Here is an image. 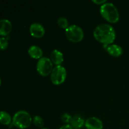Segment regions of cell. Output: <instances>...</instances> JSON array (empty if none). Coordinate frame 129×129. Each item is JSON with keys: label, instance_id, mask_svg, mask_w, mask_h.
<instances>
[{"label": "cell", "instance_id": "obj_17", "mask_svg": "<svg viewBox=\"0 0 129 129\" xmlns=\"http://www.w3.org/2000/svg\"><path fill=\"white\" fill-rule=\"evenodd\" d=\"M8 47V40L6 37H0V49L2 50L6 49Z\"/></svg>", "mask_w": 129, "mask_h": 129}, {"label": "cell", "instance_id": "obj_12", "mask_svg": "<svg viewBox=\"0 0 129 129\" xmlns=\"http://www.w3.org/2000/svg\"><path fill=\"white\" fill-rule=\"evenodd\" d=\"M28 54L31 57L35 59H40L42 57L43 51L42 49L38 45H31L28 49Z\"/></svg>", "mask_w": 129, "mask_h": 129}, {"label": "cell", "instance_id": "obj_6", "mask_svg": "<svg viewBox=\"0 0 129 129\" xmlns=\"http://www.w3.org/2000/svg\"><path fill=\"white\" fill-rule=\"evenodd\" d=\"M53 68L52 62L50 58L47 57H42L37 62V71L42 76H47L50 74Z\"/></svg>", "mask_w": 129, "mask_h": 129}, {"label": "cell", "instance_id": "obj_11", "mask_svg": "<svg viewBox=\"0 0 129 129\" xmlns=\"http://www.w3.org/2000/svg\"><path fill=\"white\" fill-rule=\"evenodd\" d=\"M50 59L52 62L53 64L56 66L61 65L62 62L64 61V55L62 52L58 49H54L52 51L50 55Z\"/></svg>", "mask_w": 129, "mask_h": 129}, {"label": "cell", "instance_id": "obj_13", "mask_svg": "<svg viewBox=\"0 0 129 129\" xmlns=\"http://www.w3.org/2000/svg\"><path fill=\"white\" fill-rule=\"evenodd\" d=\"M69 124L73 129H81L83 128L85 124V120L82 116L76 115L73 117Z\"/></svg>", "mask_w": 129, "mask_h": 129}, {"label": "cell", "instance_id": "obj_3", "mask_svg": "<svg viewBox=\"0 0 129 129\" xmlns=\"http://www.w3.org/2000/svg\"><path fill=\"white\" fill-rule=\"evenodd\" d=\"M32 123V118L28 112L20 110L14 114L12 123L15 127L20 129L27 128Z\"/></svg>", "mask_w": 129, "mask_h": 129}, {"label": "cell", "instance_id": "obj_22", "mask_svg": "<svg viewBox=\"0 0 129 129\" xmlns=\"http://www.w3.org/2000/svg\"><path fill=\"white\" fill-rule=\"evenodd\" d=\"M41 129H49V128H45V127H44V128H41Z\"/></svg>", "mask_w": 129, "mask_h": 129}, {"label": "cell", "instance_id": "obj_8", "mask_svg": "<svg viewBox=\"0 0 129 129\" xmlns=\"http://www.w3.org/2000/svg\"><path fill=\"white\" fill-rule=\"evenodd\" d=\"M86 129H103V124L100 118L95 117H91L87 118L84 124Z\"/></svg>", "mask_w": 129, "mask_h": 129}, {"label": "cell", "instance_id": "obj_2", "mask_svg": "<svg viewBox=\"0 0 129 129\" xmlns=\"http://www.w3.org/2000/svg\"><path fill=\"white\" fill-rule=\"evenodd\" d=\"M100 13L105 20L111 23H115L119 20V12L112 3L106 2L101 5Z\"/></svg>", "mask_w": 129, "mask_h": 129}, {"label": "cell", "instance_id": "obj_14", "mask_svg": "<svg viewBox=\"0 0 129 129\" xmlns=\"http://www.w3.org/2000/svg\"><path fill=\"white\" fill-rule=\"evenodd\" d=\"M0 123L5 125H9L12 123V118L8 112L0 111Z\"/></svg>", "mask_w": 129, "mask_h": 129}, {"label": "cell", "instance_id": "obj_15", "mask_svg": "<svg viewBox=\"0 0 129 129\" xmlns=\"http://www.w3.org/2000/svg\"><path fill=\"white\" fill-rule=\"evenodd\" d=\"M32 122L36 127L42 128L44 126V121L40 116L36 115L32 118Z\"/></svg>", "mask_w": 129, "mask_h": 129}, {"label": "cell", "instance_id": "obj_1", "mask_svg": "<svg viewBox=\"0 0 129 129\" xmlns=\"http://www.w3.org/2000/svg\"><path fill=\"white\" fill-rule=\"evenodd\" d=\"M94 39L103 45L112 44L116 39L114 27L108 23H100L97 25L93 31Z\"/></svg>", "mask_w": 129, "mask_h": 129}, {"label": "cell", "instance_id": "obj_18", "mask_svg": "<svg viewBox=\"0 0 129 129\" xmlns=\"http://www.w3.org/2000/svg\"><path fill=\"white\" fill-rule=\"evenodd\" d=\"M72 118H73V117L68 113H64V114H62L61 115V117H60L61 120L62 121L63 123H64L65 124H69L71 121Z\"/></svg>", "mask_w": 129, "mask_h": 129}, {"label": "cell", "instance_id": "obj_20", "mask_svg": "<svg viewBox=\"0 0 129 129\" xmlns=\"http://www.w3.org/2000/svg\"><path fill=\"white\" fill-rule=\"evenodd\" d=\"M59 129H73L70 124H64L62 125Z\"/></svg>", "mask_w": 129, "mask_h": 129}, {"label": "cell", "instance_id": "obj_5", "mask_svg": "<svg viewBox=\"0 0 129 129\" xmlns=\"http://www.w3.org/2000/svg\"><path fill=\"white\" fill-rule=\"evenodd\" d=\"M50 75L52 83L55 85H60L66 79V69L61 65L56 66L53 68Z\"/></svg>", "mask_w": 129, "mask_h": 129}, {"label": "cell", "instance_id": "obj_4", "mask_svg": "<svg viewBox=\"0 0 129 129\" xmlns=\"http://www.w3.org/2000/svg\"><path fill=\"white\" fill-rule=\"evenodd\" d=\"M65 34L68 40L73 42H79L84 36V31L78 25H71L65 30Z\"/></svg>", "mask_w": 129, "mask_h": 129}, {"label": "cell", "instance_id": "obj_10", "mask_svg": "<svg viewBox=\"0 0 129 129\" xmlns=\"http://www.w3.org/2000/svg\"><path fill=\"white\" fill-rule=\"evenodd\" d=\"M106 50L107 52L113 57H120L123 54V49L120 45L117 44H110L108 45H106Z\"/></svg>", "mask_w": 129, "mask_h": 129}, {"label": "cell", "instance_id": "obj_9", "mask_svg": "<svg viewBox=\"0 0 129 129\" xmlns=\"http://www.w3.org/2000/svg\"><path fill=\"white\" fill-rule=\"evenodd\" d=\"M12 30V23L8 19L0 20V35L7 37Z\"/></svg>", "mask_w": 129, "mask_h": 129}, {"label": "cell", "instance_id": "obj_16", "mask_svg": "<svg viewBox=\"0 0 129 129\" xmlns=\"http://www.w3.org/2000/svg\"><path fill=\"white\" fill-rule=\"evenodd\" d=\"M57 24L60 27H61L62 28L65 29V30L67 28L69 27V21H68V19L65 17H63V16H60V17L58 18Z\"/></svg>", "mask_w": 129, "mask_h": 129}, {"label": "cell", "instance_id": "obj_7", "mask_svg": "<svg viewBox=\"0 0 129 129\" xmlns=\"http://www.w3.org/2000/svg\"><path fill=\"white\" fill-rule=\"evenodd\" d=\"M29 31L31 35L35 38H41L44 35L45 30L44 26L40 23L35 22L30 25Z\"/></svg>", "mask_w": 129, "mask_h": 129}, {"label": "cell", "instance_id": "obj_19", "mask_svg": "<svg viewBox=\"0 0 129 129\" xmlns=\"http://www.w3.org/2000/svg\"><path fill=\"white\" fill-rule=\"evenodd\" d=\"M93 1L94 3L96 4V5H102L103 4L107 2L106 0H93Z\"/></svg>", "mask_w": 129, "mask_h": 129}, {"label": "cell", "instance_id": "obj_21", "mask_svg": "<svg viewBox=\"0 0 129 129\" xmlns=\"http://www.w3.org/2000/svg\"><path fill=\"white\" fill-rule=\"evenodd\" d=\"M1 78H0V86H1Z\"/></svg>", "mask_w": 129, "mask_h": 129}]
</instances>
